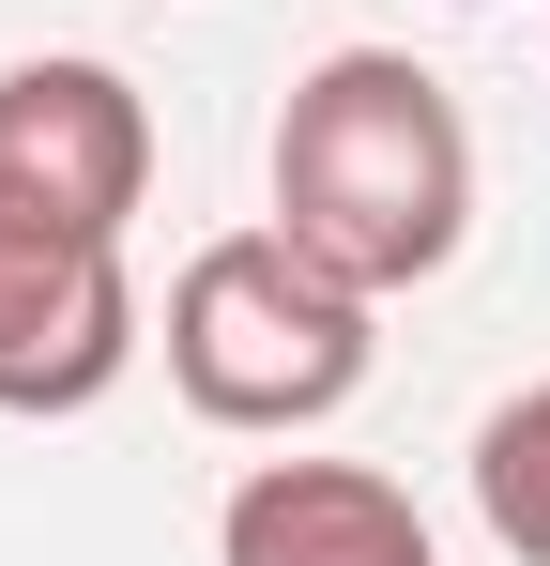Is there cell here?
<instances>
[{
  "mask_svg": "<svg viewBox=\"0 0 550 566\" xmlns=\"http://www.w3.org/2000/svg\"><path fill=\"white\" fill-rule=\"evenodd\" d=\"M275 230L306 261H337L352 291H413L458 261L474 230V138L429 62L398 46H337L306 62L275 107Z\"/></svg>",
  "mask_w": 550,
  "mask_h": 566,
  "instance_id": "cell-1",
  "label": "cell"
},
{
  "mask_svg": "<svg viewBox=\"0 0 550 566\" xmlns=\"http://www.w3.org/2000/svg\"><path fill=\"white\" fill-rule=\"evenodd\" d=\"M367 306L382 291L306 261L290 230H230L169 291V382L214 429H321V413H352V382H367Z\"/></svg>",
  "mask_w": 550,
  "mask_h": 566,
  "instance_id": "cell-2",
  "label": "cell"
},
{
  "mask_svg": "<svg viewBox=\"0 0 550 566\" xmlns=\"http://www.w3.org/2000/svg\"><path fill=\"white\" fill-rule=\"evenodd\" d=\"M123 368H138L123 230H77L0 185V413H92Z\"/></svg>",
  "mask_w": 550,
  "mask_h": 566,
  "instance_id": "cell-3",
  "label": "cell"
},
{
  "mask_svg": "<svg viewBox=\"0 0 550 566\" xmlns=\"http://www.w3.org/2000/svg\"><path fill=\"white\" fill-rule=\"evenodd\" d=\"M0 185L77 214V230H123L138 185H154V107L107 62H15L0 77Z\"/></svg>",
  "mask_w": 550,
  "mask_h": 566,
  "instance_id": "cell-4",
  "label": "cell"
},
{
  "mask_svg": "<svg viewBox=\"0 0 550 566\" xmlns=\"http://www.w3.org/2000/svg\"><path fill=\"white\" fill-rule=\"evenodd\" d=\"M214 566H429V521L367 460H261L214 521Z\"/></svg>",
  "mask_w": 550,
  "mask_h": 566,
  "instance_id": "cell-5",
  "label": "cell"
},
{
  "mask_svg": "<svg viewBox=\"0 0 550 566\" xmlns=\"http://www.w3.org/2000/svg\"><path fill=\"white\" fill-rule=\"evenodd\" d=\"M474 521H489L520 566H550V382L474 429Z\"/></svg>",
  "mask_w": 550,
  "mask_h": 566,
  "instance_id": "cell-6",
  "label": "cell"
}]
</instances>
